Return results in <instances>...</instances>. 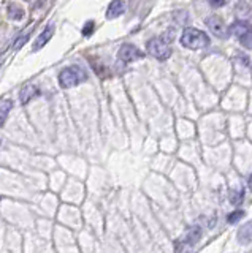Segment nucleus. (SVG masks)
Listing matches in <instances>:
<instances>
[{
  "mask_svg": "<svg viewBox=\"0 0 252 253\" xmlns=\"http://www.w3.org/2000/svg\"><path fill=\"white\" fill-rule=\"evenodd\" d=\"M148 52L152 55V57L159 59V60H167L171 55V47L168 44V40L163 38H152L149 40L148 44Z\"/></svg>",
  "mask_w": 252,
  "mask_h": 253,
  "instance_id": "20e7f679",
  "label": "nucleus"
},
{
  "mask_svg": "<svg viewBox=\"0 0 252 253\" xmlns=\"http://www.w3.org/2000/svg\"><path fill=\"white\" fill-rule=\"evenodd\" d=\"M243 200H244V190L243 188L241 190H235V192L230 193V201H232V204L240 206L243 203Z\"/></svg>",
  "mask_w": 252,
  "mask_h": 253,
  "instance_id": "4468645a",
  "label": "nucleus"
},
{
  "mask_svg": "<svg viewBox=\"0 0 252 253\" xmlns=\"http://www.w3.org/2000/svg\"><path fill=\"white\" fill-rule=\"evenodd\" d=\"M181 44L192 51L203 49V47H206L209 44V37L204 34L203 30L189 27L183 32V35H181Z\"/></svg>",
  "mask_w": 252,
  "mask_h": 253,
  "instance_id": "f257e3e1",
  "label": "nucleus"
},
{
  "mask_svg": "<svg viewBox=\"0 0 252 253\" xmlns=\"http://www.w3.org/2000/svg\"><path fill=\"white\" fill-rule=\"evenodd\" d=\"M84 81H88V73H86L84 68L78 65L67 67L59 75V84L62 89H70V87H75Z\"/></svg>",
  "mask_w": 252,
  "mask_h": 253,
  "instance_id": "f03ea898",
  "label": "nucleus"
},
{
  "mask_svg": "<svg viewBox=\"0 0 252 253\" xmlns=\"http://www.w3.org/2000/svg\"><path fill=\"white\" fill-rule=\"evenodd\" d=\"M243 217H244V211H235V212H232V213H228L227 221H228L230 225H233V223H236V221H240Z\"/></svg>",
  "mask_w": 252,
  "mask_h": 253,
  "instance_id": "2eb2a0df",
  "label": "nucleus"
},
{
  "mask_svg": "<svg viewBox=\"0 0 252 253\" xmlns=\"http://www.w3.org/2000/svg\"><path fill=\"white\" fill-rule=\"evenodd\" d=\"M27 38H29V35H24V37H19L18 38V42L14 43V49H19V47H22L26 44V42H27Z\"/></svg>",
  "mask_w": 252,
  "mask_h": 253,
  "instance_id": "f3484780",
  "label": "nucleus"
},
{
  "mask_svg": "<svg viewBox=\"0 0 252 253\" xmlns=\"http://www.w3.org/2000/svg\"><path fill=\"white\" fill-rule=\"evenodd\" d=\"M225 2H227V0H208V3H209L212 8H220V6H224Z\"/></svg>",
  "mask_w": 252,
  "mask_h": 253,
  "instance_id": "a211bd4d",
  "label": "nucleus"
},
{
  "mask_svg": "<svg viewBox=\"0 0 252 253\" xmlns=\"http://www.w3.org/2000/svg\"><path fill=\"white\" fill-rule=\"evenodd\" d=\"M117 57H119V60L124 63H130L138 59H143L145 52H141L138 47H135L133 44H122L119 52H117Z\"/></svg>",
  "mask_w": 252,
  "mask_h": 253,
  "instance_id": "423d86ee",
  "label": "nucleus"
},
{
  "mask_svg": "<svg viewBox=\"0 0 252 253\" xmlns=\"http://www.w3.org/2000/svg\"><path fill=\"white\" fill-rule=\"evenodd\" d=\"M54 34V26H48L46 27L40 35H38V38L35 40V43H34V51H38V49H42V47L50 42L51 37Z\"/></svg>",
  "mask_w": 252,
  "mask_h": 253,
  "instance_id": "9d476101",
  "label": "nucleus"
},
{
  "mask_svg": "<svg viewBox=\"0 0 252 253\" xmlns=\"http://www.w3.org/2000/svg\"><path fill=\"white\" fill-rule=\"evenodd\" d=\"M230 32L238 38V42L246 47L252 49V26L246 21H235L230 26Z\"/></svg>",
  "mask_w": 252,
  "mask_h": 253,
  "instance_id": "7ed1b4c3",
  "label": "nucleus"
},
{
  "mask_svg": "<svg viewBox=\"0 0 252 253\" xmlns=\"http://www.w3.org/2000/svg\"><path fill=\"white\" fill-rule=\"evenodd\" d=\"M200 239H202V228L200 226H192V228L187 229V233L184 234L183 241H181V242L189 245V247H192V245H195Z\"/></svg>",
  "mask_w": 252,
  "mask_h": 253,
  "instance_id": "6e6552de",
  "label": "nucleus"
},
{
  "mask_svg": "<svg viewBox=\"0 0 252 253\" xmlns=\"http://www.w3.org/2000/svg\"><path fill=\"white\" fill-rule=\"evenodd\" d=\"M40 95V90H38V87L34 85V84H27L22 87V90L19 92V100H21V105H27L30 100H34L35 97Z\"/></svg>",
  "mask_w": 252,
  "mask_h": 253,
  "instance_id": "0eeeda50",
  "label": "nucleus"
},
{
  "mask_svg": "<svg viewBox=\"0 0 252 253\" xmlns=\"http://www.w3.org/2000/svg\"><path fill=\"white\" fill-rule=\"evenodd\" d=\"M13 106L11 100H2L0 101V126H2L6 121V117H8V113Z\"/></svg>",
  "mask_w": 252,
  "mask_h": 253,
  "instance_id": "ddd939ff",
  "label": "nucleus"
},
{
  "mask_svg": "<svg viewBox=\"0 0 252 253\" xmlns=\"http://www.w3.org/2000/svg\"><path fill=\"white\" fill-rule=\"evenodd\" d=\"M124 10H125V0H113L106 10V18L114 19L117 16H121Z\"/></svg>",
  "mask_w": 252,
  "mask_h": 253,
  "instance_id": "1a4fd4ad",
  "label": "nucleus"
},
{
  "mask_svg": "<svg viewBox=\"0 0 252 253\" xmlns=\"http://www.w3.org/2000/svg\"><path fill=\"white\" fill-rule=\"evenodd\" d=\"M94 32V22L92 21H89V22H86V26H84V29H83V35L84 37H89L91 34Z\"/></svg>",
  "mask_w": 252,
  "mask_h": 253,
  "instance_id": "dca6fc26",
  "label": "nucleus"
},
{
  "mask_svg": "<svg viewBox=\"0 0 252 253\" xmlns=\"http://www.w3.org/2000/svg\"><path fill=\"white\" fill-rule=\"evenodd\" d=\"M238 241L241 244H249L252 242V220H249L248 223H244L240 231H238Z\"/></svg>",
  "mask_w": 252,
  "mask_h": 253,
  "instance_id": "9b49d317",
  "label": "nucleus"
},
{
  "mask_svg": "<svg viewBox=\"0 0 252 253\" xmlns=\"http://www.w3.org/2000/svg\"><path fill=\"white\" fill-rule=\"evenodd\" d=\"M206 27L211 30L212 35H216L217 38H227L228 37V29L225 26V22L222 21V18H219V16H209V18H206Z\"/></svg>",
  "mask_w": 252,
  "mask_h": 253,
  "instance_id": "39448f33",
  "label": "nucleus"
},
{
  "mask_svg": "<svg viewBox=\"0 0 252 253\" xmlns=\"http://www.w3.org/2000/svg\"><path fill=\"white\" fill-rule=\"evenodd\" d=\"M6 14H8V18L13 21H21L24 18V10H22L18 3H10L8 8H6Z\"/></svg>",
  "mask_w": 252,
  "mask_h": 253,
  "instance_id": "f8f14e48",
  "label": "nucleus"
},
{
  "mask_svg": "<svg viewBox=\"0 0 252 253\" xmlns=\"http://www.w3.org/2000/svg\"><path fill=\"white\" fill-rule=\"evenodd\" d=\"M249 187H251V190H252V174H251V179H249Z\"/></svg>",
  "mask_w": 252,
  "mask_h": 253,
  "instance_id": "6ab92c4d",
  "label": "nucleus"
}]
</instances>
